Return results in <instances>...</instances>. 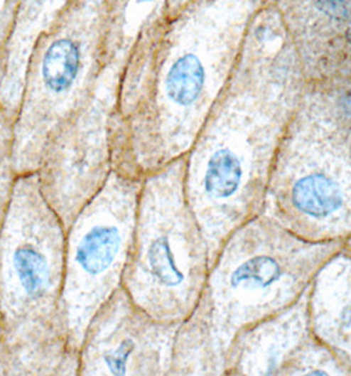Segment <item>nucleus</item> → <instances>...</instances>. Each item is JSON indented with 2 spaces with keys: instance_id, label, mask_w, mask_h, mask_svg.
Segmentation results:
<instances>
[{
  "instance_id": "nucleus-1",
  "label": "nucleus",
  "mask_w": 351,
  "mask_h": 376,
  "mask_svg": "<svg viewBox=\"0 0 351 376\" xmlns=\"http://www.w3.org/2000/svg\"><path fill=\"white\" fill-rule=\"evenodd\" d=\"M66 229L36 173L16 176L0 229V325L14 376H77L61 318Z\"/></svg>"
},
{
  "instance_id": "nucleus-2",
  "label": "nucleus",
  "mask_w": 351,
  "mask_h": 376,
  "mask_svg": "<svg viewBox=\"0 0 351 376\" xmlns=\"http://www.w3.org/2000/svg\"><path fill=\"white\" fill-rule=\"evenodd\" d=\"M141 181L111 169L66 229L61 318L75 355L94 316L122 286Z\"/></svg>"
},
{
  "instance_id": "nucleus-3",
  "label": "nucleus",
  "mask_w": 351,
  "mask_h": 376,
  "mask_svg": "<svg viewBox=\"0 0 351 376\" xmlns=\"http://www.w3.org/2000/svg\"><path fill=\"white\" fill-rule=\"evenodd\" d=\"M164 177L151 173L143 178L136 225L122 286L131 300L153 318L169 312L188 272L177 249L175 229L166 217Z\"/></svg>"
},
{
  "instance_id": "nucleus-4",
  "label": "nucleus",
  "mask_w": 351,
  "mask_h": 376,
  "mask_svg": "<svg viewBox=\"0 0 351 376\" xmlns=\"http://www.w3.org/2000/svg\"><path fill=\"white\" fill-rule=\"evenodd\" d=\"M153 320L120 286L85 333L77 354V376L158 374L161 358Z\"/></svg>"
},
{
  "instance_id": "nucleus-5",
  "label": "nucleus",
  "mask_w": 351,
  "mask_h": 376,
  "mask_svg": "<svg viewBox=\"0 0 351 376\" xmlns=\"http://www.w3.org/2000/svg\"><path fill=\"white\" fill-rule=\"evenodd\" d=\"M205 83V69L201 61L193 55L178 58L164 81L166 98L176 106L188 107L198 100Z\"/></svg>"
},
{
  "instance_id": "nucleus-6",
  "label": "nucleus",
  "mask_w": 351,
  "mask_h": 376,
  "mask_svg": "<svg viewBox=\"0 0 351 376\" xmlns=\"http://www.w3.org/2000/svg\"><path fill=\"white\" fill-rule=\"evenodd\" d=\"M293 201L301 211L313 217H325L341 206L340 188L323 176H309L293 188Z\"/></svg>"
},
{
  "instance_id": "nucleus-7",
  "label": "nucleus",
  "mask_w": 351,
  "mask_h": 376,
  "mask_svg": "<svg viewBox=\"0 0 351 376\" xmlns=\"http://www.w3.org/2000/svg\"><path fill=\"white\" fill-rule=\"evenodd\" d=\"M240 177L239 160L229 149H220L206 166L203 176L205 192L214 198L229 197L238 189Z\"/></svg>"
},
{
  "instance_id": "nucleus-8",
  "label": "nucleus",
  "mask_w": 351,
  "mask_h": 376,
  "mask_svg": "<svg viewBox=\"0 0 351 376\" xmlns=\"http://www.w3.org/2000/svg\"><path fill=\"white\" fill-rule=\"evenodd\" d=\"M16 175L12 166V129L9 119L0 110V229L14 190Z\"/></svg>"
},
{
  "instance_id": "nucleus-9",
  "label": "nucleus",
  "mask_w": 351,
  "mask_h": 376,
  "mask_svg": "<svg viewBox=\"0 0 351 376\" xmlns=\"http://www.w3.org/2000/svg\"><path fill=\"white\" fill-rule=\"evenodd\" d=\"M280 277V267L274 259L258 257L246 262L234 272L232 284H251L267 286Z\"/></svg>"
},
{
  "instance_id": "nucleus-10",
  "label": "nucleus",
  "mask_w": 351,
  "mask_h": 376,
  "mask_svg": "<svg viewBox=\"0 0 351 376\" xmlns=\"http://www.w3.org/2000/svg\"><path fill=\"white\" fill-rule=\"evenodd\" d=\"M318 7L333 16H346L351 11V0H315Z\"/></svg>"
},
{
  "instance_id": "nucleus-11",
  "label": "nucleus",
  "mask_w": 351,
  "mask_h": 376,
  "mask_svg": "<svg viewBox=\"0 0 351 376\" xmlns=\"http://www.w3.org/2000/svg\"><path fill=\"white\" fill-rule=\"evenodd\" d=\"M0 376H14L12 360L4 342L1 325H0Z\"/></svg>"
},
{
  "instance_id": "nucleus-12",
  "label": "nucleus",
  "mask_w": 351,
  "mask_h": 376,
  "mask_svg": "<svg viewBox=\"0 0 351 376\" xmlns=\"http://www.w3.org/2000/svg\"><path fill=\"white\" fill-rule=\"evenodd\" d=\"M346 109H347L351 114V92L347 95V100H346Z\"/></svg>"
},
{
  "instance_id": "nucleus-13",
  "label": "nucleus",
  "mask_w": 351,
  "mask_h": 376,
  "mask_svg": "<svg viewBox=\"0 0 351 376\" xmlns=\"http://www.w3.org/2000/svg\"><path fill=\"white\" fill-rule=\"evenodd\" d=\"M349 37H350V43H351V31H350V35H349Z\"/></svg>"
},
{
  "instance_id": "nucleus-14",
  "label": "nucleus",
  "mask_w": 351,
  "mask_h": 376,
  "mask_svg": "<svg viewBox=\"0 0 351 376\" xmlns=\"http://www.w3.org/2000/svg\"><path fill=\"white\" fill-rule=\"evenodd\" d=\"M143 1H149V0H143Z\"/></svg>"
}]
</instances>
